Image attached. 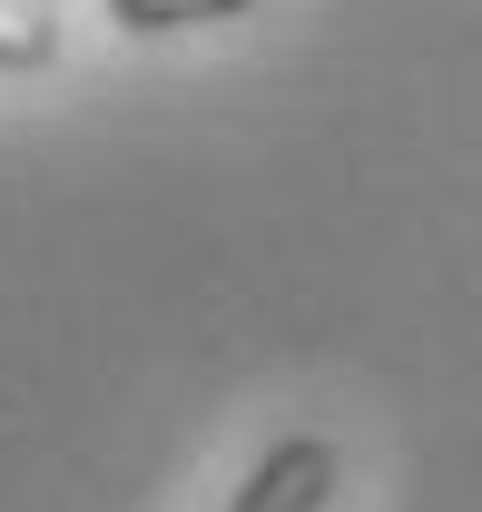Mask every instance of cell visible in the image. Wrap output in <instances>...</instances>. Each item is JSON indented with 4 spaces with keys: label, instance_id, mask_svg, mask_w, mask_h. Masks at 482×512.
<instances>
[{
    "label": "cell",
    "instance_id": "1",
    "mask_svg": "<svg viewBox=\"0 0 482 512\" xmlns=\"http://www.w3.org/2000/svg\"><path fill=\"white\" fill-rule=\"evenodd\" d=\"M335 444L325 434H286V444H266L256 453V473L237 483V503L227 512H325L335 503Z\"/></svg>",
    "mask_w": 482,
    "mask_h": 512
},
{
    "label": "cell",
    "instance_id": "2",
    "mask_svg": "<svg viewBox=\"0 0 482 512\" xmlns=\"http://www.w3.org/2000/svg\"><path fill=\"white\" fill-rule=\"evenodd\" d=\"M246 0H109V20L138 30V40H158V30H197V20H237Z\"/></svg>",
    "mask_w": 482,
    "mask_h": 512
}]
</instances>
